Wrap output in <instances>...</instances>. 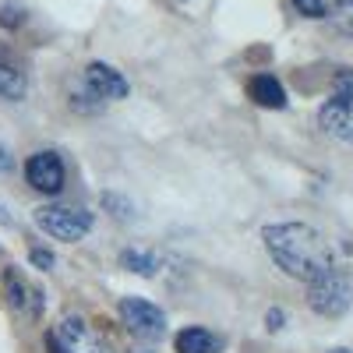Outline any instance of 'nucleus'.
Wrapping results in <instances>:
<instances>
[{"label": "nucleus", "instance_id": "nucleus-1", "mask_svg": "<svg viewBox=\"0 0 353 353\" xmlns=\"http://www.w3.org/2000/svg\"><path fill=\"white\" fill-rule=\"evenodd\" d=\"M261 241H265L269 258L286 276L301 279V283H311L336 269L329 241L307 223H272L261 230Z\"/></svg>", "mask_w": 353, "mask_h": 353}, {"label": "nucleus", "instance_id": "nucleus-2", "mask_svg": "<svg viewBox=\"0 0 353 353\" xmlns=\"http://www.w3.org/2000/svg\"><path fill=\"white\" fill-rule=\"evenodd\" d=\"M36 223L43 233H50L53 241L74 244L92 230V212L74 209V205H39L36 209Z\"/></svg>", "mask_w": 353, "mask_h": 353}, {"label": "nucleus", "instance_id": "nucleus-3", "mask_svg": "<svg viewBox=\"0 0 353 353\" xmlns=\"http://www.w3.org/2000/svg\"><path fill=\"white\" fill-rule=\"evenodd\" d=\"M350 301H353V290H350V283H346L336 269L307 283V304H311L314 314L339 318V314L350 307Z\"/></svg>", "mask_w": 353, "mask_h": 353}, {"label": "nucleus", "instance_id": "nucleus-4", "mask_svg": "<svg viewBox=\"0 0 353 353\" xmlns=\"http://www.w3.org/2000/svg\"><path fill=\"white\" fill-rule=\"evenodd\" d=\"M121 318H124L128 332L138 336V339H149L152 343V339H159L166 332V314L156 304L141 301V297H124L121 301Z\"/></svg>", "mask_w": 353, "mask_h": 353}, {"label": "nucleus", "instance_id": "nucleus-5", "mask_svg": "<svg viewBox=\"0 0 353 353\" xmlns=\"http://www.w3.org/2000/svg\"><path fill=\"white\" fill-rule=\"evenodd\" d=\"M318 124H321V131H325V134L353 145V88H336L332 99L321 103Z\"/></svg>", "mask_w": 353, "mask_h": 353}, {"label": "nucleus", "instance_id": "nucleus-6", "mask_svg": "<svg viewBox=\"0 0 353 353\" xmlns=\"http://www.w3.org/2000/svg\"><path fill=\"white\" fill-rule=\"evenodd\" d=\"M64 159L57 152H36L25 163V181L43 194H61L64 191Z\"/></svg>", "mask_w": 353, "mask_h": 353}, {"label": "nucleus", "instance_id": "nucleus-7", "mask_svg": "<svg viewBox=\"0 0 353 353\" xmlns=\"http://www.w3.org/2000/svg\"><path fill=\"white\" fill-rule=\"evenodd\" d=\"M53 336L61 339V346L68 353H110L106 343H103V336L88 325V321H81V318H64Z\"/></svg>", "mask_w": 353, "mask_h": 353}, {"label": "nucleus", "instance_id": "nucleus-8", "mask_svg": "<svg viewBox=\"0 0 353 353\" xmlns=\"http://www.w3.org/2000/svg\"><path fill=\"white\" fill-rule=\"evenodd\" d=\"M81 78H85V88H92L99 99H128V92H131L128 78L117 71V68L103 64V61H92V64L85 68Z\"/></svg>", "mask_w": 353, "mask_h": 353}, {"label": "nucleus", "instance_id": "nucleus-9", "mask_svg": "<svg viewBox=\"0 0 353 353\" xmlns=\"http://www.w3.org/2000/svg\"><path fill=\"white\" fill-rule=\"evenodd\" d=\"M248 96H251L258 106H265V110H283V106H286V92H283V85H279L272 74H258V78H251Z\"/></svg>", "mask_w": 353, "mask_h": 353}, {"label": "nucleus", "instance_id": "nucleus-10", "mask_svg": "<svg viewBox=\"0 0 353 353\" xmlns=\"http://www.w3.org/2000/svg\"><path fill=\"white\" fill-rule=\"evenodd\" d=\"M173 346H176V353H216L219 339L209 329H201V325H188V329L176 332Z\"/></svg>", "mask_w": 353, "mask_h": 353}, {"label": "nucleus", "instance_id": "nucleus-11", "mask_svg": "<svg viewBox=\"0 0 353 353\" xmlns=\"http://www.w3.org/2000/svg\"><path fill=\"white\" fill-rule=\"evenodd\" d=\"M25 92H28V81H25L21 68L0 64V96L4 99H25Z\"/></svg>", "mask_w": 353, "mask_h": 353}, {"label": "nucleus", "instance_id": "nucleus-12", "mask_svg": "<svg viewBox=\"0 0 353 353\" xmlns=\"http://www.w3.org/2000/svg\"><path fill=\"white\" fill-rule=\"evenodd\" d=\"M28 297H32V293L21 286V279H18L14 272H8V304H11L14 311H32V314H39V304L28 301Z\"/></svg>", "mask_w": 353, "mask_h": 353}, {"label": "nucleus", "instance_id": "nucleus-13", "mask_svg": "<svg viewBox=\"0 0 353 353\" xmlns=\"http://www.w3.org/2000/svg\"><path fill=\"white\" fill-rule=\"evenodd\" d=\"M121 261L128 265L131 272H138V276H156V269H159L156 254H149V251H134V248H128V251L121 254Z\"/></svg>", "mask_w": 353, "mask_h": 353}, {"label": "nucleus", "instance_id": "nucleus-14", "mask_svg": "<svg viewBox=\"0 0 353 353\" xmlns=\"http://www.w3.org/2000/svg\"><path fill=\"white\" fill-rule=\"evenodd\" d=\"M336 25L343 32H353V0H336V11H332Z\"/></svg>", "mask_w": 353, "mask_h": 353}, {"label": "nucleus", "instance_id": "nucleus-15", "mask_svg": "<svg viewBox=\"0 0 353 353\" xmlns=\"http://www.w3.org/2000/svg\"><path fill=\"white\" fill-rule=\"evenodd\" d=\"M293 8H297L304 18H325L329 14L325 0H293Z\"/></svg>", "mask_w": 353, "mask_h": 353}, {"label": "nucleus", "instance_id": "nucleus-16", "mask_svg": "<svg viewBox=\"0 0 353 353\" xmlns=\"http://www.w3.org/2000/svg\"><path fill=\"white\" fill-rule=\"evenodd\" d=\"M103 205H106V209H113V216H121V219H134V209H131V205L124 201V198H117V194H103Z\"/></svg>", "mask_w": 353, "mask_h": 353}, {"label": "nucleus", "instance_id": "nucleus-17", "mask_svg": "<svg viewBox=\"0 0 353 353\" xmlns=\"http://www.w3.org/2000/svg\"><path fill=\"white\" fill-rule=\"evenodd\" d=\"M21 21H25V11H21V4H4V8H0V25L18 28Z\"/></svg>", "mask_w": 353, "mask_h": 353}, {"label": "nucleus", "instance_id": "nucleus-18", "mask_svg": "<svg viewBox=\"0 0 353 353\" xmlns=\"http://www.w3.org/2000/svg\"><path fill=\"white\" fill-rule=\"evenodd\" d=\"M28 261H32L36 269H43V272H50V269H53V254H50V251H43V248L28 251Z\"/></svg>", "mask_w": 353, "mask_h": 353}, {"label": "nucleus", "instance_id": "nucleus-19", "mask_svg": "<svg viewBox=\"0 0 353 353\" xmlns=\"http://www.w3.org/2000/svg\"><path fill=\"white\" fill-rule=\"evenodd\" d=\"M265 321H269V329H272V332H279V329H283V311L272 307L269 314H265Z\"/></svg>", "mask_w": 353, "mask_h": 353}, {"label": "nucleus", "instance_id": "nucleus-20", "mask_svg": "<svg viewBox=\"0 0 353 353\" xmlns=\"http://www.w3.org/2000/svg\"><path fill=\"white\" fill-rule=\"evenodd\" d=\"M46 350H50V353H68V350H64V346H61V339H57V336H53V332H50V336H46Z\"/></svg>", "mask_w": 353, "mask_h": 353}, {"label": "nucleus", "instance_id": "nucleus-21", "mask_svg": "<svg viewBox=\"0 0 353 353\" xmlns=\"http://www.w3.org/2000/svg\"><path fill=\"white\" fill-rule=\"evenodd\" d=\"M332 353H350V350H332Z\"/></svg>", "mask_w": 353, "mask_h": 353}, {"label": "nucleus", "instance_id": "nucleus-22", "mask_svg": "<svg viewBox=\"0 0 353 353\" xmlns=\"http://www.w3.org/2000/svg\"><path fill=\"white\" fill-rule=\"evenodd\" d=\"M134 353H141V350H134Z\"/></svg>", "mask_w": 353, "mask_h": 353}]
</instances>
